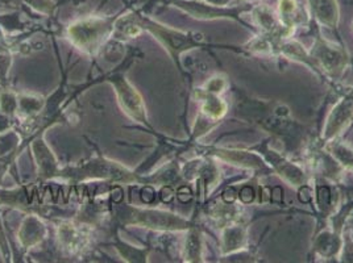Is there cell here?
Listing matches in <instances>:
<instances>
[{
    "label": "cell",
    "instance_id": "obj_15",
    "mask_svg": "<svg viewBox=\"0 0 353 263\" xmlns=\"http://www.w3.org/2000/svg\"><path fill=\"white\" fill-rule=\"evenodd\" d=\"M198 99H203L202 116L210 120L211 123L219 121L225 116V114L228 111V105L221 98H219V95L207 94L206 91L203 90L202 94L198 95Z\"/></svg>",
    "mask_w": 353,
    "mask_h": 263
},
{
    "label": "cell",
    "instance_id": "obj_5",
    "mask_svg": "<svg viewBox=\"0 0 353 263\" xmlns=\"http://www.w3.org/2000/svg\"><path fill=\"white\" fill-rule=\"evenodd\" d=\"M353 120V91L334 107L324 125L323 140L330 143L341 134Z\"/></svg>",
    "mask_w": 353,
    "mask_h": 263
},
{
    "label": "cell",
    "instance_id": "obj_21",
    "mask_svg": "<svg viewBox=\"0 0 353 263\" xmlns=\"http://www.w3.org/2000/svg\"><path fill=\"white\" fill-rule=\"evenodd\" d=\"M227 87V81L223 76H215L212 79H210L205 86V91L207 94H214V95H219L224 88Z\"/></svg>",
    "mask_w": 353,
    "mask_h": 263
},
{
    "label": "cell",
    "instance_id": "obj_1",
    "mask_svg": "<svg viewBox=\"0 0 353 263\" xmlns=\"http://www.w3.org/2000/svg\"><path fill=\"white\" fill-rule=\"evenodd\" d=\"M111 30V20L92 17L73 24L69 28V36L74 45L92 54L103 44Z\"/></svg>",
    "mask_w": 353,
    "mask_h": 263
},
{
    "label": "cell",
    "instance_id": "obj_2",
    "mask_svg": "<svg viewBox=\"0 0 353 263\" xmlns=\"http://www.w3.org/2000/svg\"><path fill=\"white\" fill-rule=\"evenodd\" d=\"M125 218V224L143 225L157 231H189L192 227L188 220L182 219L178 215L169 213L165 211L131 208L130 213H127Z\"/></svg>",
    "mask_w": 353,
    "mask_h": 263
},
{
    "label": "cell",
    "instance_id": "obj_12",
    "mask_svg": "<svg viewBox=\"0 0 353 263\" xmlns=\"http://www.w3.org/2000/svg\"><path fill=\"white\" fill-rule=\"evenodd\" d=\"M311 12L315 19L328 28H336L339 24V7L336 0H309Z\"/></svg>",
    "mask_w": 353,
    "mask_h": 263
},
{
    "label": "cell",
    "instance_id": "obj_10",
    "mask_svg": "<svg viewBox=\"0 0 353 263\" xmlns=\"http://www.w3.org/2000/svg\"><path fill=\"white\" fill-rule=\"evenodd\" d=\"M178 7L185 10L186 12L192 14L196 19H218V17H231V19H237L239 21H241L237 16H240L241 12L250 10L252 7H244V6H239L234 7L231 10H227L224 7H218V6H206V4H201V3H195V1H176Z\"/></svg>",
    "mask_w": 353,
    "mask_h": 263
},
{
    "label": "cell",
    "instance_id": "obj_14",
    "mask_svg": "<svg viewBox=\"0 0 353 263\" xmlns=\"http://www.w3.org/2000/svg\"><path fill=\"white\" fill-rule=\"evenodd\" d=\"M343 244H344V240L340 237L338 232L325 231L316 237L314 249L323 258H334L341 251Z\"/></svg>",
    "mask_w": 353,
    "mask_h": 263
},
{
    "label": "cell",
    "instance_id": "obj_24",
    "mask_svg": "<svg viewBox=\"0 0 353 263\" xmlns=\"http://www.w3.org/2000/svg\"><path fill=\"white\" fill-rule=\"evenodd\" d=\"M236 195L234 190H227L223 193V202H225V203H234Z\"/></svg>",
    "mask_w": 353,
    "mask_h": 263
},
{
    "label": "cell",
    "instance_id": "obj_6",
    "mask_svg": "<svg viewBox=\"0 0 353 263\" xmlns=\"http://www.w3.org/2000/svg\"><path fill=\"white\" fill-rule=\"evenodd\" d=\"M66 176H75L78 179L85 178L88 174H91L92 178H111L114 180H134L136 178L131 176V173H128L124 167L119 166L114 162L103 161V160H94V161L86 163L83 166L82 170H66L63 173H61Z\"/></svg>",
    "mask_w": 353,
    "mask_h": 263
},
{
    "label": "cell",
    "instance_id": "obj_19",
    "mask_svg": "<svg viewBox=\"0 0 353 263\" xmlns=\"http://www.w3.org/2000/svg\"><path fill=\"white\" fill-rule=\"evenodd\" d=\"M281 23L286 27L293 30L295 23L298 21V4L295 0H280Z\"/></svg>",
    "mask_w": 353,
    "mask_h": 263
},
{
    "label": "cell",
    "instance_id": "obj_13",
    "mask_svg": "<svg viewBox=\"0 0 353 263\" xmlns=\"http://www.w3.org/2000/svg\"><path fill=\"white\" fill-rule=\"evenodd\" d=\"M280 52L281 54L286 59H293L296 62L305 63L310 66L311 69H314L316 73H319V66L315 62V59H312V56L305 50V48L299 44L298 41L293 40H288V41H281V43H274V52Z\"/></svg>",
    "mask_w": 353,
    "mask_h": 263
},
{
    "label": "cell",
    "instance_id": "obj_7",
    "mask_svg": "<svg viewBox=\"0 0 353 263\" xmlns=\"http://www.w3.org/2000/svg\"><path fill=\"white\" fill-rule=\"evenodd\" d=\"M210 154L218 157L221 161L232 163V165H236L239 167L250 169L253 171H261V173H269L270 171L268 169L266 163L261 160V157H259L253 151L215 147V149H210Z\"/></svg>",
    "mask_w": 353,
    "mask_h": 263
},
{
    "label": "cell",
    "instance_id": "obj_9",
    "mask_svg": "<svg viewBox=\"0 0 353 263\" xmlns=\"http://www.w3.org/2000/svg\"><path fill=\"white\" fill-rule=\"evenodd\" d=\"M115 88L123 109L139 123H147L145 107L140 94L124 78H115Z\"/></svg>",
    "mask_w": 353,
    "mask_h": 263
},
{
    "label": "cell",
    "instance_id": "obj_20",
    "mask_svg": "<svg viewBox=\"0 0 353 263\" xmlns=\"http://www.w3.org/2000/svg\"><path fill=\"white\" fill-rule=\"evenodd\" d=\"M316 199H318L319 208L323 212H327L328 209H331L332 195H331L330 187H327V186H318V189H316Z\"/></svg>",
    "mask_w": 353,
    "mask_h": 263
},
{
    "label": "cell",
    "instance_id": "obj_4",
    "mask_svg": "<svg viewBox=\"0 0 353 263\" xmlns=\"http://www.w3.org/2000/svg\"><path fill=\"white\" fill-rule=\"evenodd\" d=\"M144 28L150 30L160 41L163 46L170 52V54L178 59L179 54L185 50L192 49L195 46H199L203 41L202 34H190V33H183L179 30H170L166 27H162L157 23H152L149 20H144Z\"/></svg>",
    "mask_w": 353,
    "mask_h": 263
},
{
    "label": "cell",
    "instance_id": "obj_22",
    "mask_svg": "<svg viewBox=\"0 0 353 263\" xmlns=\"http://www.w3.org/2000/svg\"><path fill=\"white\" fill-rule=\"evenodd\" d=\"M254 199V192L250 189V187H244L243 190L240 191V200L244 203V204H248L250 202H253Z\"/></svg>",
    "mask_w": 353,
    "mask_h": 263
},
{
    "label": "cell",
    "instance_id": "obj_11",
    "mask_svg": "<svg viewBox=\"0 0 353 263\" xmlns=\"http://www.w3.org/2000/svg\"><path fill=\"white\" fill-rule=\"evenodd\" d=\"M247 244V231L241 224H231L223 228L221 235V248L223 254L239 251Z\"/></svg>",
    "mask_w": 353,
    "mask_h": 263
},
{
    "label": "cell",
    "instance_id": "obj_8",
    "mask_svg": "<svg viewBox=\"0 0 353 263\" xmlns=\"http://www.w3.org/2000/svg\"><path fill=\"white\" fill-rule=\"evenodd\" d=\"M264 154L266 161L272 166V170L276 171L285 182L294 186L295 189L306 186V174L299 166H296L293 162L286 160L277 151H273L270 149H266Z\"/></svg>",
    "mask_w": 353,
    "mask_h": 263
},
{
    "label": "cell",
    "instance_id": "obj_23",
    "mask_svg": "<svg viewBox=\"0 0 353 263\" xmlns=\"http://www.w3.org/2000/svg\"><path fill=\"white\" fill-rule=\"evenodd\" d=\"M343 250H344V261L347 262H353V241L350 242H344L343 244Z\"/></svg>",
    "mask_w": 353,
    "mask_h": 263
},
{
    "label": "cell",
    "instance_id": "obj_16",
    "mask_svg": "<svg viewBox=\"0 0 353 263\" xmlns=\"http://www.w3.org/2000/svg\"><path fill=\"white\" fill-rule=\"evenodd\" d=\"M328 151L339 165L353 171V145L332 140L328 143Z\"/></svg>",
    "mask_w": 353,
    "mask_h": 263
},
{
    "label": "cell",
    "instance_id": "obj_18",
    "mask_svg": "<svg viewBox=\"0 0 353 263\" xmlns=\"http://www.w3.org/2000/svg\"><path fill=\"white\" fill-rule=\"evenodd\" d=\"M36 147H37V158H39V167L41 171V176L44 178H49L53 176V173L56 171V166L57 163L54 161L52 153L45 147L43 141H37L36 143Z\"/></svg>",
    "mask_w": 353,
    "mask_h": 263
},
{
    "label": "cell",
    "instance_id": "obj_3",
    "mask_svg": "<svg viewBox=\"0 0 353 263\" xmlns=\"http://www.w3.org/2000/svg\"><path fill=\"white\" fill-rule=\"evenodd\" d=\"M315 62L318 63L319 69H322L328 76L332 79H338L344 73L347 66V54L345 50L327 40L321 36L316 37V41L310 53Z\"/></svg>",
    "mask_w": 353,
    "mask_h": 263
},
{
    "label": "cell",
    "instance_id": "obj_25",
    "mask_svg": "<svg viewBox=\"0 0 353 263\" xmlns=\"http://www.w3.org/2000/svg\"><path fill=\"white\" fill-rule=\"evenodd\" d=\"M207 1L211 3L212 6H218V7H225L230 3V0H207Z\"/></svg>",
    "mask_w": 353,
    "mask_h": 263
},
{
    "label": "cell",
    "instance_id": "obj_17",
    "mask_svg": "<svg viewBox=\"0 0 353 263\" xmlns=\"http://www.w3.org/2000/svg\"><path fill=\"white\" fill-rule=\"evenodd\" d=\"M186 261L189 262H199L202 258V233L199 229L192 227L189 229V235L186 240Z\"/></svg>",
    "mask_w": 353,
    "mask_h": 263
}]
</instances>
